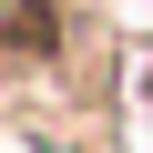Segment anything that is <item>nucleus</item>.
<instances>
[{
    "instance_id": "1",
    "label": "nucleus",
    "mask_w": 153,
    "mask_h": 153,
    "mask_svg": "<svg viewBox=\"0 0 153 153\" xmlns=\"http://www.w3.org/2000/svg\"><path fill=\"white\" fill-rule=\"evenodd\" d=\"M133 82H143V123H153V51H133Z\"/></svg>"
}]
</instances>
